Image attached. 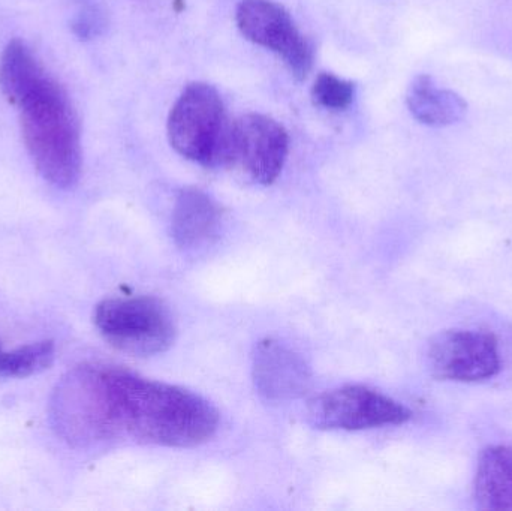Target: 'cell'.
Masks as SVG:
<instances>
[{
    "instance_id": "cell-11",
    "label": "cell",
    "mask_w": 512,
    "mask_h": 511,
    "mask_svg": "<svg viewBox=\"0 0 512 511\" xmlns=\"http://www.w3.org/2000/svg\"><path fill=\"white\" fill-rule=\"evenodd\" d=\"M406 105L415 120L432 128L456 125L465 119L468 102L459 93L442 89L430 75L421 74L412 80L406 93Z\"/></svg>"
},
{
    "instance_id": "cell-3",
    "label": "cell",
    "mask_w": 512,
    "mask_h": 511,
    "mask_svg": "<svg viewBox=\"0 0 512 511\" xmlns=\"http://www.w3.org/2000/svg\"><path fill=\"white\" fill-rule=\"evenodd\" d=\"M233 128L221 95L207 83L188 84L167 123L171 147L207 168L233 165Z\"/></svg>"
},
{
    "instance_id": "cell-15",
    "label": "cell",
    "mask_w": 512,
    "mask_h": 511,
    "mask_svg": "<svg viewBox=\"0 0 512 511\" xmlns=\"http://www.w3.org/2000/svg\"><path fill=\"white\" fill-rule=\"evenodd\" d=\"M72 27H74L75 35L81 39H92L101 35L105 27V14L101 6L96 3L83 6L75 15Z\"/></svg>"
},
{
    "instance_id": "cell-8",
    "label": "cell",
    "mask_w": 512,
    "mask_h": 511,
    "mask_svg": "<svg viewBox=\"0 0 512 511\" xmlns=\"http://www.w3.org/2000/svg\"><path fill=\"white\" fill-rule=\"evenodd\" d=\"M288 152V132L277 120L256 113L234 120L233 165H242L259 185L276 182Z\"/></svg>"
},
{
    "instance_id": "cell-14",
    "label": "cell",
    "mask_w": 512,
    "mask_h": 511,
    "mask_svg": "<svg viewBox=\"0 0 512 511\" xmlns=\"http://www.w3.org/2000/svg\"><path fill=\"white\" fill-rule=\"evenodd\" d=\"M357 95V87L352 81L343 80L331 72H321L312 87L315 105L330 111H343L351 107Z\"/></svg>"
},
{
    "instance_id": "cell-10",
    "label": "cell",
    "mask_w": 512,
    "mask_h": 511,
    "mask_svg": "<svg viewBox=\"0 0 512 511\" xmlns=\"http://www.w3.org/2000/svg\"><path fill=\"white\" fill-rule=\"evenodd\" d=\"M221 225V207L209 194L197 188L180 191L171 218V233L179 248H207L218 239Z\"/></svg>"
},
{
    "instance_id": "cell-4",
    "label": "cell",
    "mask_w": 512,
    "mask_h": 511,
    "mask_svg": "<svg viewBox=\"0 0 512 511\" xmlns=\"http://www.w3.org/2000/svg\"><path fill=\"white\" fill-rule=\"evenodd\" d=\"M93 321L111 347L135 357L165 353L177 335L173 314L155 297L104 300L96 306Z\"/></svg>"
},
{
    "instance_id": "cell-16",
    "label": "cell",
    "mask_w": 512,
    "mask_h": 511,
    "mask_svg": "<svg viewBox=\"0 0 512 511\" xmlns=\"http://www.w3.org/2000/svg\"><path fill=\"white\" fill-rule=\"evenodd\" d=\"M12 351H3L0 347V377H9Z\"/></svg>"
},
{
    "instance_id": "cell-9",
    "label": "cell",
    "mask_w": 512,
    "mask_h": 511,
    "mask_svg": "<svg viewBox=\"0 0 512 511\" xmlns=\"http://www.w3.org/2000/svg\"><path fill=\"white\" fill-rule=\"evenodd\" d=\"M254 380L267 401H289L309 390L312 374L297 351L276 339H265L255 350Z\"/></svg>"
},
{
    "instance_id": "cell-13",
    "label": "cell",
    "mask_w": 512,
    "mask_h": 511,
    "mask_svg": "<svg viewBox=\"0 0 512 511\" xmlns=\"http://www.w3.org/2000/svg\"><path fill=\"white\" fill-rule=\"evenodd\" d=\"M45 75L47 72L23 41L12 39L6 45L0 59V89L9 104L17 107Z\"/></svg>"
},
{
    "instance_id": "cell-1",
    "label": "cell",
    "mask_w": 512,
    "mask_h": 511,
    "mask_svg": "<svg viewBox=\"0 0 512 511\" xmlns=\"http://www.w3.org/2000/svg\"><path fill=\"white\" fill-rule=\"evenodd\" d=\"M69 416L87 449L125 438L189 449L219 426L218 410L200 395L110 366H80Z\"/></svg>"
},
{
    "instance_id": "cell-12",
    "label": "cell",
    "mask_w": 512,
    "mask_h": 511,
    "mask_svg": "<svg viewBox=\"0 0 512 511\" xmlns=\"http://www.w3.org/2000/svg\"><path fill=\"white\" fill-rule=\"evenodd\" d=\"M474 495L480 509L512 510V447L492 446L481 453Z\"/></svg>"
},
{
    "instance_id": "cell-2",
    "label": "cell",
    "mask_w": 512,
    "mask_h": 511,
    "mask_svg": "<svg viewBox=\"0 0 512 511\" xmlns=\"http://www.w3.org/2000/svg\"><path fill=\"white\" fill-rule=\"evenodd\" d=\"M21 134L38 173L51 185L69 189L83 165L81 129L66 90L45 75L20 104Z\"/></svg>"
},
{
    "instance_id": "cell-7",
    "label": "cell",
    "mask_w": 512,
    "mask_h": 511,
    "mask_svg": "<svg viewBox=\"0 0 512 511\" xmlns=\"http://www.w3.org/2000/svg\"><path fill=\"white\" fill-rule=\"evenodd\" d=\"M427 368L433 377L456 383H478L501 372L499 342L481 330H445L427 345Z\"/></svg>"
},
{
    "instance_id": "cell-5",
    "label": "cell",
    "mask_w": 512,
    "mask_h": 511,
    "mask_svg": "<svg viewBox=\"0 0 512 511\" xmlns=\"http://www.w3.org/2000/svg\"><path fill=\"white\" fill-rule=\"evenodd\" d=\"M412 413L394 399L364 386H345L313 399L309 419L318 429L364 431L403 425Z\"/></svg>"
},
{
    "instance_id": "cell-6",
    "label": "cell",
    "mask_w": 512,
    "mask_h": 511,
    "mask_svg": "<svg viewBox=\"0 0 512 511\" xmlns=\"http://www.w3.org/2000/svg\"><path fill=\"white\" fill-rule=\"evenodd\" d=\"M236 23L248 41L277 54L295 80H306L313 66L312 45L282 5L273 0H242Z\"/></svg>"
}]
</instances>
